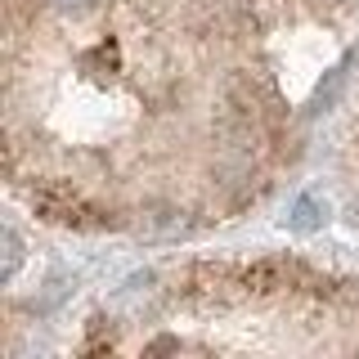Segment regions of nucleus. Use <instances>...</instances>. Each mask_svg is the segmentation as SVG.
<instances>
[{
    "mask_svg": "<svg viewBox=\"0 0 359 359\" xmlns=\"http://www.w3.org/2000/svg\"><path fill=\"white\" fill-rule=\"evenodd\" d=\"M314 274L292 256H261V261L243 265V292L247 297H269V292H287V287H310Z\"/></svg>",
    "mask_w": 359,
    "mask_h": 359,
    "instance_id": "1",
    "label": "nucleus"
},
{
    "mask_svg": "<svg viewBox=\"0 0 359 359\" xmlns=\"http://www.w3.org/2000/svg\"><path fill=\"white\" fill-rule=\"evenodd\" d=\"M32 207H36L45 220H54V224H76V229H81L86 216H90V207L72 194V189H63V184L36 189V194H32Z\"/></svg>",
    "mask_w": 359,
    "mask_h": 359,
    "instance_id": "2",
    "label": "nucleus"
},
{
    "mask_svg": "<svg viewBox=\"0 0 359 359\" xmlns=\"http://www.w3.org/2000/svg\"><path fill=\"white\" fill-rule=\"evenodd\" d=\"M292 229H314V224H323V207L314 198H301L297 207H292V216H287Z\"/></svg>",
    "mask_w": 359,
    "mask_h": 359,
    "instance_id": "3",
    "label": "nucleus"
},
{
    "mask_svg": "<svg viewBox=\"0 0 359 359\" xmlns=\"http://www.w3.org/2000/svg\"><path fill=\"white\" fill-rule=\"evenodd\" d=\"M0 243H5V269H0V278H14V269H18V261H22V243H18V233L9 229H0Z\"/></svg>",
    "mask_w": 359,
    "mask_h": 359,
    "instance_id": "4",
    "label": "nucleus"
},
{
    "mask_svg": "<svg viewBox=\"0 0 359 359\" xmlns=\"http://www.w3.org/2000/svg\"><path fill=\"white\" fill-rule=\"evenodd\" d=\"M63 5H86V0H63Z\"/></svg>",
    "mask_w": 359,
    "mask_h": 359,
    "instance_id": "5",
    "label": "nucleus"
}]
</instances>
